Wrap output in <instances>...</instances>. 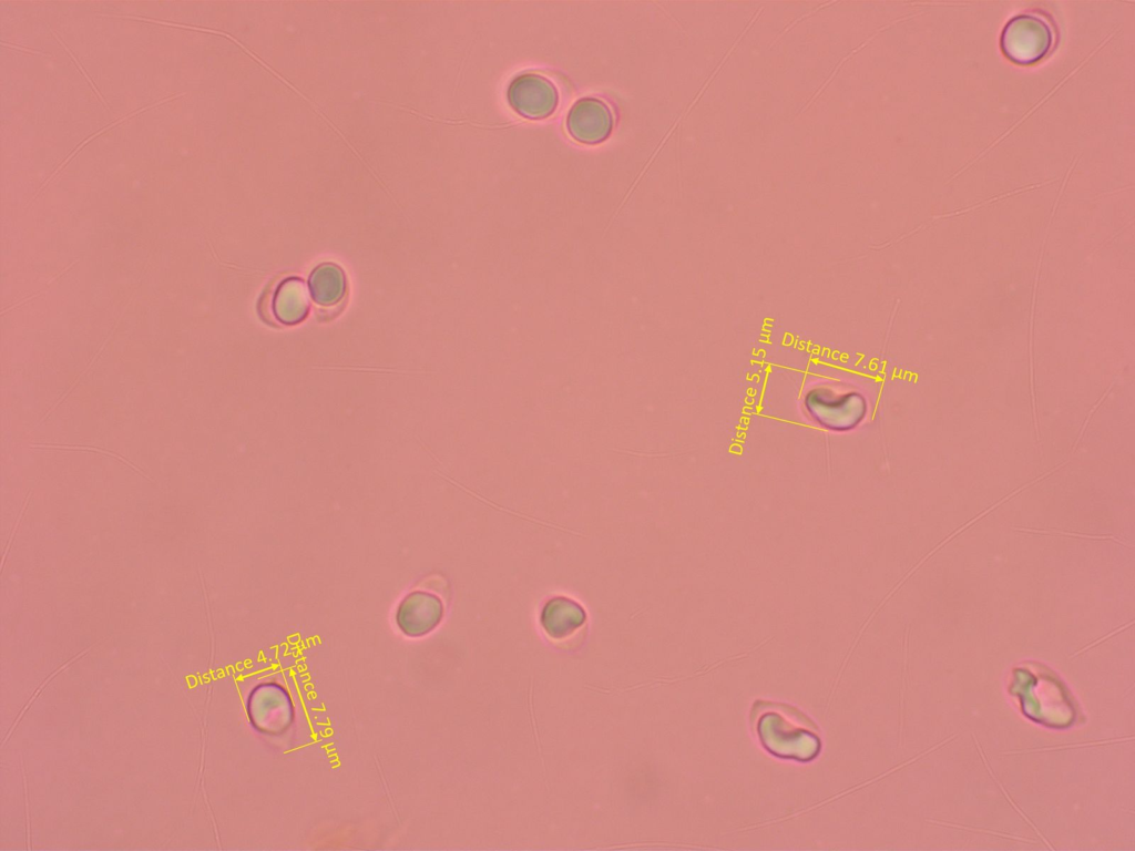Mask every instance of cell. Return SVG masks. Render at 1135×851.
<instances>
[{
    "instance_id": "obj_5",
    "label": "cell",
    "mask_w": 1135,
    "mask_h": 851,
    "mask_svg": "<svg viewBox=\"0 0 1135 851\" xmlns=\"http://www.w3.org/2000/svg\"><path fill=\"white\" fill-rule=\"evenodd\" d=\"M612 122V113L603 101L584 98L570 110L566 125L576 141L599 143L609 135Z\"/></svg>"
},
{
    "instance_id": "obj_7",
    "label": "cell",
    "mask_w": 1135,
    "mask_h": 851,
    "mask_svg": "<svg viewBox=\"0 0 1135 851\" xmlns=\"http://www.w3.org/2000/svg\"><path fill=\"white\" fill-rule=\"evenodd\" d=\"M30 494H31V491H29V493H28V495H27V499L24 500L23 506H22V509L20 510V513H19V515H18V517H17V520H16V522H14V526H13V529H12V531H11V535H10V537H9V540H8V544H7L6 548H4V553H3V556H2V564H1V567H2V568H3V566H4V561H6V556H7V554H8V551H9V548H10V545H11V543H12V539H13V536H14L16 530H17V527H18V526H19V524H20V521H21V519H22V515H23V513H24L25 509L28 507V501H29V499H30Z\"/></svg>"
},
{
    "instance_id": "obj_2",
    "label": "cell",
    "mask_w": 1135,
    "mask_h": 851,
    "mask_svg": "<svg viewBox=\"0 0 1135 851\" xmlns=\"http://www.w3.org/2000/svg\"><path fill=\"white\" fill-rule=\"evenodd\" d=\"M1055 34L1050 22L1034 13L1012 18L1001 33V49L1014 63L1032 64L1050 53Z\"/></svg>"
},
{
    "instance_id": "obj_3",
    "label": "cell",
    "mask_w": 1135,
    "mask_h": 851,
    "mask_svg": "<svg viewBox=\"0 0 1135 851\" xmlns=\"http://www.w3.org/2000/svg\"><path fill=\"white\" fill-rule=\"evenodd\" d=\"M247 710L255 728L269 735L282 734L293 719L287 693L274 684L257 687L249 696Z\"/></svg>"
},
{
    "instance_id": "obj_4",
    "label": "cell",
    "mask_w": 1135,
    "mask_h": 851,
    "mask_svg": "<svg viewBox=\"0 0 1135 851\" xmlns=\"http://www.w3.org/2000/svg\"><path fill=\"white\" fill-rule=\"evenodd\" d=\"M508 99L519 114L538 119L552 113L558 103V93L553 83L546 78L525 73L511 82Z\"/></svg>"
},
{
    "instance_id": "obj_1",
    "label": "cell",
    "mask_w": 1135,
    "mask_h": 851,
    "mask_svg": "<svg viewBox=\"0 0 1135 851\" xmlns=\"http://www.w3.org/2000/svg\"><path fill=\"white\" fill-rule=\"evenodd\" d=\"M759 704L756 729L773 755L807 760L817 755L820 740L816 725L798 709L779 703Z\"/></svg>"
},
{
    "instance_id": "obj_6",
    "label": "cell",
    "mask_w": 1135,
    "mask_h": 851,
    "mask_svg": "<svg viewBox=\"0 0 1135 851\" xmlns=\"http://www.w3.org/2000/svg\"><path fill=\"white\" fill-rule=\"evenodd\" d=\"M440 604L427 593H412L399 606L397 623L409 636H422L440 619Z\"/></svg>"
}]
</instances>
